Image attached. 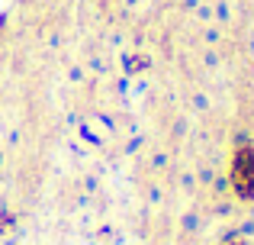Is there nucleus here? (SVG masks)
<instances>
[{"label": "nucleus", "mask_w": 254, "mask_h": 245, "mask_svg": "<svg viewBox=\"0 0 254 245\" xmlns=\"http://www.w3.org/2000/svg\"><path fill=\"white\" fill-rule=\"evenodd\" d=\"M229 177H232V187H235V194L242 200H254V145L251 142H242L235 149Z\"/></svg>", "instance_id": "f257e3e1"}]
</instances>
